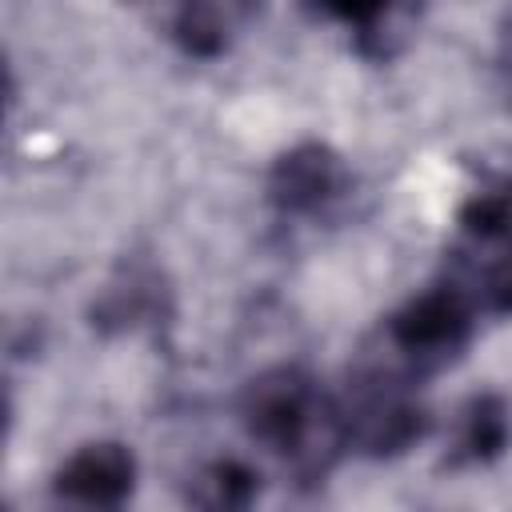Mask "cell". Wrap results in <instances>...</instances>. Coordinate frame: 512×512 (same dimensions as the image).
<instances>
[{"mask_svg": "<svg viewBox=\"0 0 512 512\" xmlns=\"http://www.w3.org/2000/svg\"><path fill=\"white\" fill-rule=\"evenodd\" d=\"M480 308L460 280L448 272L428 288L412 292L380 324V360L412 380H428L452 368L476 340Z\"/></svg>", "mask_w": 512, "mask_h": 512, "instance_id": "obj_2", "label": "cell"}, {"mask_svg": "<svg viewBox=\"0 0 512 512\" xmlns=\"http://www.w3.org/2000/svg\"><path fill=\"white\" fill-rule=\"evenodd\" d=\"M336 412L344 452L364 460H392L416 448L432 428L428 408L420 400V380L404 376L380 356L360 360V368L336 396Z\"/></svg>", "mask_w": 512, "mask_h": 512, "instance_id": "obj_3", "label": "cell"}, {"mask_svg": "<svg viewBox=\"0 0 512 512\" xmlns=\"http://www.w3.org/2000/svg\"><path fill=\"white\" fill-rule=\"evenodd\" d=\"M156 12L164 36L188 60H220L232 36L256 16L260 0H136Z\"/></svg>", "mask_w": 512, "mask_h": 512, "instance_id": "obj_7", "label": "cell"}, {"mask_svg": "<svg viewBox=\"0 0 512 512\" xmlns=\"http://www.w3.org/2000/svg\"><path fill=\"white\" fill-rule=\"evenodd\" d=\"M140 480L136 452L120 440H88L80 444L48 480L56 504L72 508H120L132 500Z\"/></svg>", "mask_w": 512, "mask_h": 512, "instance_id": "obj_6", "label": "cell"}, {"mask_svg": "<svg viewBox=\"0 0 512 512\" xmlns=\"http://www.w3.org/2000/svg\"><path fill=\"white\" fill-rule=\"evenodd\" d=\"M164 312V284L152 264H124L120 276L100 292L92 304V328L100 332H124L140 324L144 316Z\"/></svg>", "mask_w": 512, "mask_h": 512, "instance_id": "obj_9", "label": "cell"}, {"mask_svg": "<svg viewBox=\"0 0 512 512\" xmlns=\"http://www.w3.org/2000/svg\"><path fill=\"white\" fill-rule=\"evenodd\" d=\"M396 4L400 0H308L316 16L344 24L356 36V48L372 60L388 56V36H392L388 28L396 16Z\"/></svg>", "mask_w": 512, "mask_h": 512, "instance_id": "obj_11", "label": "cell"}, {"mask_svg": "<svg viewBox=\"0 0 512 512\" xmlns=\"http://www.w3.org/2000/svg\"><path fill=\"white\" fill-rule=\"evenodd\" d=\"M512 444V412L500 392H476L460 404L452 420V440L444 452V468H488Z\"/></svg>", "mask_w": 512, "mask_h": 512, "instance_id": "obj_8", "label": "cell"}, {"mask_svg": "<svg viewBox=\"0 0 512 512\" xmlns=\"http://www.w3.org/2000/svg\"><path fill=\"white\" fill-rule=\"evenodd\" d=\"M448 276L468 288L480 316H512V180L476 188L456 212Z\"/></svg>", "mask_w": 512, "mask_h": 512, "instance_id": "obj_4", "label": "cell"}, {"mask_svg": "<svg viewBox=\"0 0 512 512\" xmlns=\"http://www.w3.org/2000/svg\"><path fill=\"white\" fill-rule=\"evenodd\" d=\"M352 196V168L324 140H300L284 148L264 180L268 208L288 224L332 220Z\"/></svg>", "mask_w": 512, "mask_h": 512, "instance_id": "obj_5", "label": "cell"}, {"mask_svg": "<svg viewBox=\"0 0 512 512\" xmlns=\"http://www.w3.org/2000/svg\"><path fill=\"white\" fill-rule=\"evenodd\" d=\"M236 420L252 444L276 456L296 480L316 484L344 452L336 396L296 364L256 372L236 396Z\"/></svg>", "mask_w": 512, "mask_h": 512, "instance_id": "obj_1", "label": "cell"}, {"mask_svg": "<svg viewBox=\"0 0 512 512\" xmlns=\"http://www.w3.org/2000/svg\"><path fill=\"white\" fill-rule=\"evenodd\" d=\"M500 72H504V92L512 104V28L504 32V52H500Z\"/></svg>", "mask_w": 512, "mask_h": 512, "instance_id": "obj_12", "label": "cell"}, {"mask_svg": "<svg viewBox=\"0 0 512 512\" xmlns=\"http://www.w3.org/2000/svg\"><path fill=\"white\" fill-rule=\"evenodd\" d=\"M256 496H260V472L240 456L208 460L188 484V500L200 508H248Z\"/></svg>", "mask_w": 512, "mask_h": 512, "instance_id": "obj_10", "label": "cell"}]
</instances>
